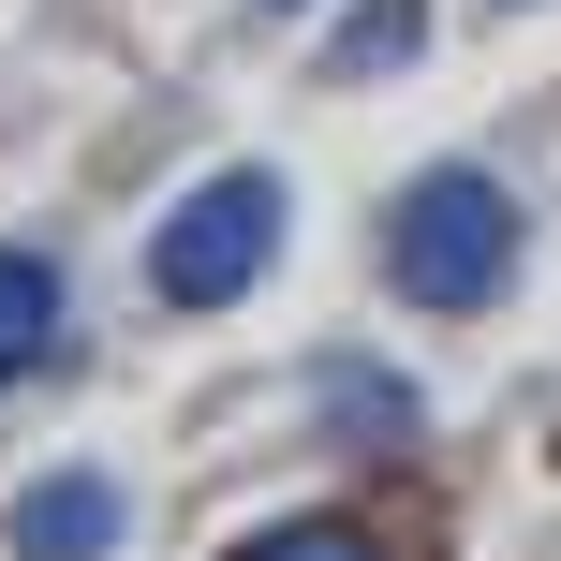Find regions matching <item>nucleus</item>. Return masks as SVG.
I'll use <instances>...</instances> for the list:
<instances>
[{
	"label": "nucleus",
	"mask_w": 561,
	"mask_h": 561,
	"mask_svg": "<svg viewBox=\"0 0 561 561\" xmlns=\"http://www.w3.org/2000/svg\"><path fill=\"white\" fill-rule=\"evenodd\" d=\"M266 266H280V178L266 163L193 178V193L163 207V237H148V296L163 310H237Z\"/></svg>",
	"instance_id": "nucleus-2"
},
{
	"label": "nucleus",
	"mask_w": 561,
	"mask_h": 561,
	"mask_svg": "<svg viewBox=\"0 0 561 561\" xmlns=\"http://www.w3.org/2000/svg\"><path fill=\"white\" fill-rule=\"evenodd\" d=\"M237 561H385V547H369L355 517H266V533L237 547Z\"/></svg>",
	"instance_id": "nucleus-5"
},
{
	"label": "nucleus",
	"mask_w": 561,
	"mask_h": 561,
	"mask_svg": "<svg viewBox=\"0 0 561 561\" xmlns=\"http://www.w3.org/2000/svg\"><path fill=\"white\" fill-rule=\"evenodd\" d=\"M118 533H134L118 473H45L15 503V561H118Z\"/></svg>",
	"instance_id": "nucleus-3"
},
{
	"label": "nucleus",
	"mask_w": 561,
	"mask_h": 561,
	"mask_svg": "<svg viewBox=\"0 0 561 561\" xmlns=\"http://www.w3.org/2000/svg\"><path fill=\"white\" fill-rule=\"evenodd\" d=\"M399 45H414V0H369V15L340 30V59H355V75H369V59H399Z\"/></svg>",
	"instance_id": "nucleus-6"
},
{
	"label": "nucleus",
	"mask_w": 561,
	"mask_h": 561,
	"mask_svg": "<svg viewBox=\"0 0 561 561\" xmlns=\"http://www.w3.org/2000/svg\"><path fill=\"white\" fill-rule=\"evenodd\" d=\"M59 340H75V280H59V252H30V237H0V385H30V369H59Z\"/></svg>",
	"instance_id": "nucleus-4"
},
{
	"label": "nucleus",
	"mask_w": 561,
	"mask_h": 561,
	"mask_svg": "<svg viewBox=\"0 0 561 561\" xmlns=\"http://www.w3.org/2000/svg\"><path fill=\"white\" fill-rule=\"evenodd\" d=\"M385 280L414 310H488L517 280V193L488 163H428L414 193L385 207Z\"/></svg>",
	"instance_id": "nucleus-1"
}]
</instances>
